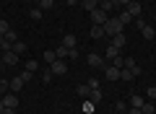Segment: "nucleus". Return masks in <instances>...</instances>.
<instances>
[{
    "label": "nucleus",
    "mask_w": 156,
    "mask_h": 114,
    "mask_svg": "<svg viewBox=\"0 0 156 114\" xmlns=\"http://www.w3.org/2000/svg\"><path fill=\"white\" fill-rule=\"evenodd\" d=\"M122 29H125V23L120 21L117 16H109L107 23H104V34L107 36H117V34H122Z\"/></svg>",
    "instance_id": "obj_1"
},
{
    "label": "nucleus",
    "mask_w": 156,
    "mask_h": 114,
    "mask_svg": "<svg viewBox=\"0 0 156 114\" xmlns=\"http://www.w3.org/2000/svg\"><path fill=\"white\" fill-rule=\"evenodd\" d=\"M107 18H109V16H107L101 8H94V11H91V21H94V26H104Z\"/></svg>",
    "instance_id": "obj_2"
},
{
    "label": "nucleus",
    "mask_w": 156,
    "mask_h": 114,
    "mask_svg": "<svg viewBox=\"0 0 156 114\" xmlns=\"http://www.w3.org/2000/svg\"><path fill=\"white\" fill-rule=\"evenodd\" d=\"M50 70H52V75H65V73H68V62L65 60H55L50 65Z\"/></svg>",
    "instance_id": "obj_3"
},
{
    "label": "nucleus",
    "mask_w": 156,
    "mask_h": 114,
    "mask_svg": "<svg viewBox=\"0 0 156 114\" xmlns=\"http://www.w3.org/2000/svg\"><path fill=\"white\" fill-rule=\"evenodd\" d=\"M86 62H89L91 67H101V65H104V57L96 54V52H91V54H86Z\"/></svg>",
    "instance_id": "obj_4"
},
{
    "label": "nucleus",
    "mask_w": 156,
    "mask_h": 114,
    "mask_svg": "<svg viewBox=\"0 0 156 114\" xmlns=\"http://www.w3.org/2000/svg\"><path fill=\"white\" fill-rule=\"evenodd\" d=\"M104 78H107V81H120V67L107 65V67H104Z\"/></svg>",
    "instance_id": "obj_5"
},
{
    "label": "nucleus",
    "mask_w": 156,
    "mask_h": 114,
    "mask_svg": "<svg viewBox=\"0 0 156 114\" xmlns=\"http://www.w3.org/2000/svg\"><path fill=\"white\" fill-rule=\"evenodd\" d=\"M0 60H3V65H16V62H18V54L11 49V52H3V57H0Z\"/></svg>",
    "instance_id": "obj_6"
},
{
    "label": "nucleus",
    "mask_w": 156,
    "mask_h": 114,
    "mask_svg": "<svg viewBox=\"0 0 156 114\" xmlns=\"http://www.w3.org/2000/svg\"><path fill=\"white\" fill-rule=\"evenodd\" d=\"M138 26H140V36H143V39H154L156 36L154 26H148V23H138Z\"/></svg>",
    "instance_id": "obj_7"
},
{
    "label": "nucleus",
    "mask_w": 156,
    "mask_h": 114,
    "mask_svg": "<svg viewBox=\"0 0 156 114\" xmlns=\"http://www.w3.org/2000/svg\"><path fill=\"white\" fill-rule=\"evenodd\" d=\"M3 104H5V106H11V109H16V106H18L16 93H5V96H3Z\"/></svg>",
    "instance_id": "obj_8"
},
{
    "label": "nucleus",
    "mask_w": 156,
    "mask_h": 114,
    "mask_svg": "<svg viewBox=\"0 0 156 114\" xmlns=\"http://www.w3.org/2000/svg\"><path fill=\"white\" fill-rule=\"evenodd\" d=\"M99 8H101V11H104V13H107V16L117 11V5H115V3H109V0H101V3H99Z\"/></svg>",
    "instance_id": "obj_9"
},
{
    "label": "nucleus",
    "mask_w": 156,
    "mask_h": 114,
    "mask_svg": "<svg viewBox=\"0 0 156 114\" xmlns=\"http://www.w3.org/2000/svg\"><path fill=\"white\" fill-rule=\"evenodd\" d=\"M104 57H109V60H115V57H120V47H115V44H109V47L104 49Z\"/></svg>",
    "instance_id": "obj_10"
},
{
    "label": "nucleus",
    "mask_w": 156,
    "mask_h": 114,
    "mask_svg": "<svg viewBox=\"0 0 156 114\" xmlns=\"http://www.w3.org/2000/svg\"><path fill=\"white\" fill-rule=\"evenodd\" d=\"M125 11H128L130 13V16H140V3H133V0H130V3H128V8H125Z\"/></svg>",
    "instance_id": "obj_11"
},
{
    "label": "nucleus",
    "mask_w": 156,
    "mask_h": 114,
    "mask_svg": "<svg viewBox=\"0 0 156 114\" xmlns=\"http://www.w3.org/2000/svg\"><path fill=\"white\" fill-rule=\"evenodd\" d=\"M55 54H57V60H65L68 54H70V47H65V44H60V47L55 49Z\"/></svg>",
    "instance_id": "obj_12"
},
{
    "label": "nucleus",
    "mask_w": 156,
    "mask_h": 114,
    "mask_svg": "<svg viewBox=\"0 0 156 114\" xmlns=\"http://www.w3.org/2000/svg\"><path fill=\"white\" fill-rule=\"evenodd\" d=\"M120 81H135L133 70H130V67H120Z\"/></svg>",
    "instance_id": "obj_13"
},
{
    "label": "nucleus",
    "mask_w": 156,
    "mask_h": 114,
    "mask_svg": "<svg viewBox=\"0 0 156 114\" xmlns=\"http://www.w3.org/2000/svg\"><path fill=\"white\" fill-rule=\"evenodd\" d=\"M62 44H65V47H76L78 36H76V34H65V36H62Z\"/></svg>",
    "instance_id": "obj_14"
},
{
    "label": "nucleus",
    "mask_w": 156,
    "mask_h": 114,
    "mask_svg": "<svg viewBox=\"0 0 156 114\" xmlns=\"http://www.w3.org/2000/svg\"><path fill=\"white\" fill-rule=\"evenodd\" d=\"M104 26H91V39H104Z\"/></svg>",
    "instance_id": "obj_15"
},
{
    "label": "nucleus",
    "mask_w": 156,
    "mask_h": 114,
    "mask_svg": "<svg viewBox=\"0 0 156 114\" xmlns=\"http://www.w3.org/2000/svg\"><path fill=\"white\" fill-rule=\"evenodd\" d=\"M89 101H91V104H99V101H101V88H91Z\"/></svg>",
    "instance_id": "obj_16"
},
{
    "label": "nucleus",
    "mask_w": 156,
    "mask_h": 114,
    "mask_svg": "<svg viewBox=\"0 0 156 114\" xmlns=\"http://www.w3.org/2000/svg\"><path fill=\"white\" fill-rule=\"evenodd\" d=\"M8 86H11V91H13V93H18V91H21V88H23V81H21V78H18V75H16V78H13V81H11V83H8Z\"/></svg>",
    "instance_id": "obj_17"
},
{
    "label": "nucleus",
    "mask_w": 156,
    "mask_h": 114,
    "mask_svg": "<svg viewBox=\"0 0 156 114\" xmlns=\"http://www.w3.org/2000/svg\"><path fill=\"white\" fill-rule=\"evenodd\" d=\"M89 93H91L89 83H81V86H78V98H89Z\"/></svg>",
    "instance_id": "obj_18"
},
{
    "label": "nucleus",
    "mask_w": 156,
    "mask_h": 114,
    "mask_svg": "<svg viewBox=\"0 0 156 114\" xmlns=\"http://www.w3.org/2000/svg\"><path fill=\"white\" fill-rule=\"evenodd\" d=\"M13 52H16V54H23V52H26V42L16 39V42H13Z\"/></svg>",
    "instance_id": "obj_19"
},
{
    "label": "nucleus",
    "mask_w": 156,
    "mask_h": 114,
    "mask_svg": "<svg viewBox=\"0 0 156 114\" xmlns=\"http://www.w3.org/2000/svg\"><path fill=\"white\" fill-rule=\"evenodd\" d=\"M125 42H128V39H125V34H117V36H112V44H115V47H120V49L125 47Z\"/></svg>",
    "instance_id": "obj_20"
},
{
    "label": "nucleus",
    "mask_w": 156,
    "mask_h": 114,
    "mask_svg": "<svg viewBox=\"0 0 156 114\" xmlns=\"http://www.w3.org/2000/svg\"><path fill=\"white\" fill-rule=\"evenodd\" d=\"M42 57H44V62H47V65H52V62L57 60V54H55V49H47V52L42 54Z\"/></svg>",
    "instance_id": "obj_21"
},
{
    "label": "nucleus",
    "mask_w": 156,
    "mask_h": 114,
    "mask_svg": "<svg viewBox=\"0 0 156 114\" xmlns=\"http://www.w3.org/2000/svg\"><path fill=\"white\" fill-rule=\"evenodd\" d=\"M94 8H99V0H83V11H94Z\"/></svg>",
    "instance_id": "obj_22"
},
{
    "label": "nucleus",
    "mask_w": 156,
    "mask_h": 114,
    "mask_svg": "<svg viewBox=\"0 0 156 114\" xmlns=\"http://www.w3.org/2000/svg\"><path fill=\"white\" fill-rule=\"evenodd\" d=\"M42 13H44V11H42V8L37 5V8H31V11H29V16H31L34 21H42Z\"/></svg>",
    "instance_id": "obj_23"
},
{
    "label": "nucleus",
    "mask_w": 156,
    "mask_h": 114,
    "mask_svg": "<svg viewBox=\"0 0 156 114\" xmlns=\"http://www.w3.org/2000/svg\"><path fill=\"white\" fill-rule=\"evenodd\" d=\"M146 104V98H140V96H130V106H135V109H140Z\"/></svg>",
    "instance_id": "obj_24"
},
{
    "label": "nucleus",
    "mask_w": 156,
    "mask_h": 114,
    "mask_svg": "<svg viewBox=\"0 0 156 114\" xmlns=\"http://www.w3.org/2000/svg\"><path fill=\"white\" fill-rule=\"evenodd\" d=\"M140 112H143V114H154V112H156V104H151V101H146L143 106H140Z\"/></svg>",
    "instance_id": "obj_25"
},
{
    "label": "nucleus",
    "mask_w": 156,
    "mask_h": 114,
    "mask_svg": "<svg viewBox=\"0 0 156 114\" xmlns=\"http://www.w3.org/2000/svg\"><path fill=\"white\" fill-rule=\"evenodd\" d=\"M8 31H11V23H8L5 18H0V36H5Z\"/></svg>",
    "instance_id": "obj_26"
},
{
    "label": "nucleus",
    "mask_w": 156,
    "mask_h": 114,
    "mask_svg": "<svg viewBox=\"0 0 156 114\" xmlns=\"http://www.w3.org/2000/svg\"><path fill=\"white\" fill-rule=\"evenodd\" d=\"M117 18H120V21H122V23H130V21H133V16H130V13L125 11V8H122V11H120V16H117Z\"/></svg>",
    "instance_id": "obj_27"
},
{
    "label": "nucleus",
    "mask_w": 156,
    "mask_h": 114,
    "mask_svg": "<svg viewBox=\"0 0 156 114\" xmlns=\"http://www.w3.org/2000/svg\"><path fill=\"white\" fill-rule=\"evenodd\" d=\"M39 3V8H42V11H50L52 5H55V0H37Z\"/></svg>",
    "instance_id": "obj_28"
},
{
    "label": "nucleus",
    "mask_w": 156,
    "mask_h": 114,
    "mask_svg": "<svg viewBox=\"0 0 156 114\" xmlns=\"http://www.w3.org/2000/svg\"><path fill=\"white\" fill-rule=\"evenodd\" d=\"M18 78H21L23 83H29V81L34 78V73H31V70H23V73H18Z\"/></svg>",
    "instance_id": "obj_29"
},
{
    "label": "nucleus",
    "mask_w": 156,
    "mask_h": 114,
    "mask_svg": "<svg viewBox=\"0 0 156 114\" xmlns=\"http://www.w3.org/2000/svg\"><path fill=\"white\" fill-rule=\"evenodd\" d=\"M52 78H55V75H52V70H50V67H47V70H42V83H50Z\"/></svg>",
    "instance_id": "obj_30"
},
{
    "label": "nucleus",
    "mask_w": 156,
    "mask_h": 114,
    "mask_svg": "<svg viewBox=\"0 0 156 114\" xmlns=\"http://www.w3.org/2000/svg\"><path fill=\"white\" fill-rule=\"evenodd\" d=\"M94 106H96V104H91L89 98H86V101H83V112H86V114H91V112H94Z\"/></svg>",
    "instance_id": "obj_31"
},
{
    "label": "nucleus",
    "mask_w": 156,
    "mask_h": 114,
    "mask_svg": "<svg viewBox=\"0 0 156 114\" xmlns=\"http://www.w3.org/2000/svg\"><path fill=\"white\" fill-rule=\"evenodd\" d=\"M8 88H11V86H8V81H3V78H0V96H5Z\"/></svg>",
    "instance_id": "obj_32"
},
{
    "label": "nucleus",
    "mask_w": 156,
    "mask_h": 114,
    "mask_svg": "<svg viewBox=\"0 0 156 114\" xmlns=\"http://www.w3.org/2000/svg\"><path fill=\"white\" fill-rule=\"evenodd\" d=\"M26 70H31V73H37V60H29V62H26Z\"/></svg>",
    "instance_id": "obj_33"
},
{
    "label": "nucleus",
    "mask_w": 156,
    "mask_h": 114,
    "mask_svg": "<svg viewBox=\"0 0 156 114\" xmlns=\"http://www.w3.org/2000/svg\"><path fill=\"white\" fill-rule=\"evenodd\" d=\"M146 96H148V98H156V86H148V91H146Z\"/></svg>",
    "instance_id": "obj_34"
},
{
    "label": "nucleus",
    "mask_w": 156,
    "mask_h": 114,
    "mask_svg": "<svg viewBox=\"0 0 156 114\" xmlns=\"http://www.w3.org/2000/svg\"><path fill=\"white\" fill-rule=\"evenodd\" d=\"M135 65H138V62H135L133 57H125V67H135Z\"/></svg>",
    "instance_id": "obj_35"
},
{
    "label": "nucleus",
    "mask_w": 156,
    "mask_h": 114,
    "mask_svg": "<svg viewBox=\"0 0 156 114\" xmlns=\"http://www.w3.org/2000/svg\"><path fill=\"white\" fill-rule=\"evenodd\" d=\"M89 88H99V78H89Z\"/></svg>",
    "instance_id": "obj_36"
},
{
    "label": "nucleus",
    "mask_w": 156,
    "mask_h": 114,
    "mask_svg": "<svg viewBox=\"0 0 156 114\" xmlns=\"http://www.w3.org/2000/svg\"><path fill=\"white\" fill-rule=\"evenodd\" d=\"M5 39H8V42H16V31H13V29H11V31L5 34Z\"/></svg>",
    "instance_id": "obj_37"
},
{
    "label": "nucleus",
    "mask_w": 156,
    "mask_h": 114,
    "mask_svg": "<svg viewBox=\"0 0 156 114\" xmlns=\"http://www.w3.org/2000/svg\"><path fill=\"white\" fill-rule=\"evenodd\" d=\"M0 114H16V109H11V106H5V109H3V112H0Z\"/></svg>",
    "instance_id": "obj_38"
},
{
    "label": "nucleus",
    "mask_w": 156,
    "mask_h": 114,
    "mask_svg": "<svg viewBox=\"0 0 156 114\" xmlns=\"http://www.w3.org/2000/svg\"><path fill=\"white\" fill-rule=\"evenodd\" d=\"M128 114H143V112H140V109H135V106H130V112Z\"/></svg>",
    "instance_id": "obj_39"
},
{
    "label": "nucleus",
    "mask_w": 156,
    "mask_h": 114,
    "mask_svg": "<svg viewBox=\"0 0 156 114\" xmlns=\"http://www.w3.org/2000/svg\"><path fill=\"white\" fill-rule=\"evenodd\" d=\"M65 3H68V5H76V3H78V0H65Z\"/></svg>",
    "instance_id": "obj_40"
},
{
    "label": "nucleus",
    "mask_w": 156,
    "mask_h": 114,
    "mask_svg": "<svg viewBox=\"0 0 156 114\" xmlns=\"http://www.w3.org/2000/svg\"><path fill=\"white\" fill-rule=\"evenodd\" d=\"M3 109H5V104H3V96H0V112H3Z\"/></svg>",
    "instance_id": "obj_41"
},
{
    "label": "nucleus",
    "mask_w": 156,
    "mask_h": 114,
    "mask_svg": "<svg viewBox=\"0 0 156 114\" xmlns=\"http://www.w3.org/2000/svg\"><path fill=\"white\" fill-rule=\"evenodd\" d=\"M117 114H128V112H117Z\"/></svg>",
    "instance_id": "obj_42"
},
{
    "label": "nucleus",
    "mask_w": 156,
    "mask_h": 114,
    "mask_svg": "<svg viewBox=\"0 0 156 114\" xmlns=\"http://www.w3.org/2000/svg\"><path fill=\"white\" fill-rule=\"evenodd\" d=\"M0 57H3V49H0Z\"/></svg>",
    "instance_id": "obj_43"
},
{
    "label": "nucleus",
    "mask_w": 156,
    "mask_h": 114,
    "mask_svg": "<svg viewBox=\"0 0 156 114\" xmlns=\"http://www.w3.org/2000/svg\"><path fill=\"white\" fill-rule=\"evenodd\" d=\"M133 3H140V0H133Z\"/></svg>",
    "instance_id": "obj_44"
},
{
    "label": "nucleus",
    "mask_w": 156,
    "mask_h": 114,
    "mask_svg": "<svg viewBox=\"0 0 156 114\" xmlns=\"http://www.w3.org/2000/svg\"><path fill=\"white\" fill-rule=\"evenodd\" d=\"M23 3H29V0H23Z\"/></svg>",
    "instance_id": "obj_45"
}]
</instances>
